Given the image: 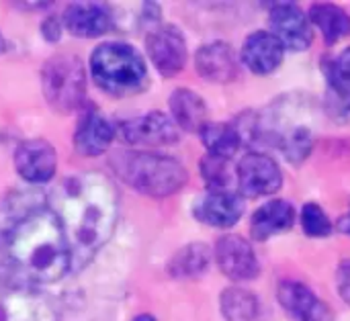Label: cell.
I'll return each instance as SVG.
<instances>
[{
  "label": "cell",
  "instance_id": "obj_27",
  "mask_svg": "<svg viewBox=\"0 0 350 321\" xmlns=\"http://www.w3.org/2000/svg\"><path fill=\"white\" fill-rule=\"evenodd\" d=\"M301 227L310 238H328L334 229L326 211L316 203H306L301 209Z\"/></svg>",
  "mask_w": 350,
  "mask_h": 321
},
{
  "label": "cell",
  "instance_id": "obj_2",
  "mask_svg": "<svg viewBox=\"0 0 350 321\" xmlns=\"http://www.w3.org/2000/svg\"><path fill=\"white\" fill-rule=\"evenodd\" d=\"M6 254L14 270L33 283H57L72 268L66 232L47 207H35L14 221L6 236Z\"/></svg>",
  "mask_w": 350,
  "mask_h": 321
},
{
  "label": "cell",
  "instance_id": "obj_22",
  "mask_svg": "<svg viewBox=\"0 0 350 321\" xmlns=\"http://www.w3.org/2000/svg\"><path fill=\"white\" fill-rule=\"evenodd\" d=\"M310 23L320 29L326 45H334L350 35V14L336 4H314L310 8Z\"/></svg>",
  "mask_w": 350,
  "mask_h": 321
},
{
  "label": "cell",
  "instance_id": "obj_9",
  "mask_svg": "<svg viewBox=\"0 0 350 321\" xmlns=\"http://www.w3.org/2000/svg\"><path fill=\"white\" fill-rule=\"evenodd\" d=\"M119 133L125 143L142 148H162L178 141L176 123L160 111H152L142 117L123 121L119 125Z\"/></svg>",
  "mask_w": 350,
  "mask_h": 321
},
{
  "label": "cell",
  "instance_id": "obj_23",
  "mask_svg": "<svg viewBox=\"0 0 350 321\" xmlns=\"http://www.w3.org/2000/svg\"><path fill=\"white\" fill-rule=\"evenodd\" d=\"M211 262V252L205 244H189L180 248L168 262V275L172 279H197L207 273Z\"/></svg>",
  "mask_w": 350,
  "mask_h": 321
},
{
  "label": "cell",
  "instance_id": "obj_18",
  "mask_svg": "<svg viewBox=\"0 0 350 321\" xmlns=\"http://www.w3.org/2000/svg\"><path fill=\"white\" fill-rule=\"evenodd\" d=\"M113 139H115V127L98 111L88 109L80 117L76 125V133H74V148L80 156H86V158L100 156L109 150Z\"/></svg>",
  "mask_w": 350,
  "mask_h": 321
},
{
  "label": "cell",
  "instance_id": "obj_28",
  "mask_svg": "<svg viewBox=\"0 0 350 321\" xmlns=\"http://www.w3.org/2000/svg\"><path fill=\"white\" fill-rule=\"evenodd\" d=\"M326 76L350 86V47H347L336 59L326 64Z\"/></svg>",
  "mask_w": 350,
  "mask_h": 321
},
{
  "label": "cell",
  "instance_id": "obj_11",
  "mask_svg": "<svg viewBox=\"0 0 350 321\" xmlns=\"http://www.w3.org/2000/svg\"><path fill=\"white\" fill-rule=\"evenodd\" d=\"M0 321H57L53 305L25 287L0 285Z\"/></svg>",
  "mask_w": 350,
  "mask_h": 321
},
{
  "label": "cell",
  "instance_id": "obj_14",
  "mask_svg": "<svg viewBox=\"0 0 350 321\" xmlns=\"http://www.w3.org/2000/svg\"><path fill=\"white\" fill-rule=\"evenodd\" d=\"M277 299L281 307L297 321H330L328 305L299 281H281Z\"/></svg>",
  "mask_w": 350,
  "mask_h": 321
},
{
  "label": "cell",
  "instance_id": "obj_6",
  "mask_svg": "<svg viewBox=\"0 0 350 321\" xmlns=\"http://www.w3.org/2000/svg\"><path fill=\"white\" fill-rule=\"evenodd\" d=\"M238 186L248 199L269 197L283 186V172L269 154L250 152L238 164Z\"/></svg>",
  "mask_w": 350,
  "mask_h": 321
},
{
  "label": "cell",
  "instance_id": "obj_10",
  "mask_svg": "<svg viewBox=\"0 0 350 321\" xmlns=\"http://www.w3.org/2000/svg\"><path fill=\"white\" fill-rule=\"evenodd\" d=\"M215 260L219 270L234 283L252 281L260 273L256 252L252 250L250 242L242 236L228 234L219 238L215 244Z\"/></svg>",
  "mask_w": 350,
  "mask_h": 321
},
{
  "label": "cell",
  "instance_id": "obj_33",
  "mask_svg": "<svg viewBox=\"0 0 350 321\" xmlns=\"http://www.w3.org/2000/svg\"><path fill=\"white\" fill-rule=\"evenodd\" d=\"M4 47H6V41H4V37H2V33H0V53L4 51Z\"/></svg>",
  "mask_w": 350,
  "mask_h": 321
},
{
  "label": "cell",
  "instance_id": "obj_1",
  "mask_svg": "<svg viewBox=\"0 0 350 321\" xmlns=\"http://www.w3.org/2000/svg\"><path fill=\"white\" fill-rule=\"evenodd\" d=\"M72 254V268H80L111 240L119 219V193L100 172L66 178L51 197Z\"/></svg>",
  "mask_w": 350,
  "mask_h": 321
},
{
  "label": "cell",
  "instance_id": "obj_19",
  "mask_svg": "<svg viewBox=\"0 0 350 321\" xmlns=\"http://www.w3.org/2000/svg\"><path fill=\"white\" fill-rule=\"evenodd\" d=\"M295 223V209L287 201H269L252 213L250 234L256 242H267L279 234H285Z\"/></svg>",
  "mask_w": 350,
  "mask_h": 321
},
{
  "label": "cell",
  "instance_id": "obj_17",
  "mask_svg": "<svg viewBox=\"0 0 350 321\" xmlns=\"http://www.w3.org/2000/svg\"><path fill=\"white\" fill-rule=\"evenodd\" d=\"M283 55H285V47L269 31H254L244 39L242 61L250 72L258 76L273 74L281 66Z\"/></svg>",
  "mask_w": 350,
  "mask_h": 321
},
{
  "label": "cell",
  "instance_id": "obj_29",
  "mask_svg": "<svg viewBox=\"0 0 350 321\" xmlns=\"http://www.w3.org/2000/svg\"><path fill=\"white\" fill-rule=\"evenodd\" d=\"M336 285H338V295L342 297L345 303L350 305V260L340 262L336 270Z\"/></svg>",
  "mask_w": 350,
  "mask_h": 321
},
{
  "label": "cell",
  "instance_id": "obj_25",
  "mask_svg": "<svg viewBox=\"0 0 350 321\" xmlns=\"http://www.w3.org/2000/svg\"><path fill=\"white\" fill-rule=\"evenodd\" d=\"M279 148L291 164H301L314 148V135L308 127L297 125L279 135Z\"/></svg>",
  "mask_w": 350,
  "mask_h": 321
},
{
  "label": "cell",
  "instance_id": "obj_20",
  "mask_svg": "<svg viewBox=\"0 0 350 321\" xmlns=\"http://www.w3.org/2000/svg\"><path fill=\"white\" fill-rule=\"evenodd\" d=\"M168 107H170L172 121L183 131H189V133L201 131L205 127V123H207V104H205V100L197 92H193L189 88H176L170 94Z\"/></svg>",
  "mask_w": 350,
  "mask_h": 321
},
{
  "label": "cell",
  "instance_id": "obj_31",
  "mask_svg": "<svg viewBox=\"0 0 350 321\" xmlns=\"http://www.w3.org/2000/svg\"><path fill=\"white\" fill-rule=\"evenodd\" d=\"M338 229H340L342 234L350 236V207H349V211L340 217V221H338Z\"/></svg>",
  "mask_w": 350,
  "mask_h": 321
},
{
  "label": "cell",
  "instance_id": "obj_5",
  "mask_svg": "<svg viewBox=\"0 0 350 321\" xmlns=\"http://www.w3.org/2000/svg\"><path fill=\"white\" fill-rule=\"evenodd\" d=\"M41 88L45 100L55 111L68 113L78 109L86 92V74L80 57L62 53L47 59L41 70Z\"/></svg>",
  "mask_w": 350,
  "mask_h": 321
},
{
  "label": "cell",
  "instance_id": "obj_13",
  "mask_svg": "<svg viewBox=\"0 0 350 321\" xmlns=\"http://www.w3.org/2000/svg\"><path fill=\"white\" fill-rule=\"evenodd\" d=\"M244 209H246L244 199L238 197L236 193H230V191L211 193L209 191L205 197H199L195 201L193 215L197 221L205 225L228 229L240 221V217L244 215Z\"/></svg>",
  "mask_w": 350,
  "mask_h": 321
},
{
  "label": "cell",
  "instance_id": "obj_12",
  "mask_svg": "<svg viewBox=\"0 0 350 321\" xmlns=\"http://www.w3.org/2000/svg\"><path fill=\"white\" fill-rule=\"evenodd\" d=\"M12 160L18 176L31 184L49 182L57 170L55 148L45 139H27L18 143Z\"/></svg>",
  "mask_w": 350,
  "mask_h": 321
},
{
  "label": "cell",
  "instance_id": "obj_21",
  "mask_svg": "<svg viewBox=\"0 0 350 321\" xmlns=\"http://www.w3.org/2000/svg\"><path fill=\"white\" fill-rule=\"evenodd\" d=\"M219 307L226 321H265L260 299L240 287H230L221 293Z\"/></svg>",
  "mask_w": 350,
  "mask_h": 321
},
{
  "label": "cell",
  "instance_id": "obj_30",
  "mask_svg": "<svg viewBox=\"0 0 350 321\" xmlns=\"http://www.w3.org/2000/svg\"><path fill=\"white\" fill-rule=\"evenodd\" d=\"M59 33H62V23L57 16H49L45 23H43V37L47 41H57L59 39Z\"/></svg>",
  "mask_w": 350,
  "mask_h": 321
},
{
  "label": "cell",
  "instance_id": "obj_15",
  "mask_svg": "<svg viewBox=\"0 0 350 321\" xmlns=\"http://www.w3.org/2000/svg\"><path fill=\"white\" fill-rule=\"evenodd\" d=\"M197 74L213 84H230L238 78L240 64L238 57L226 41H213L201 45L195 55Z\"/></svg>",
  "mask_w": 350,
  "mask_h": 321
},
{
  "label": "cell",
  "instance_id": "obj_26",
  "mask_svg": "<svg viewBox=\"0 0 350 321\" xmlns=\"http://www.w3.org/2000/svg\"><path fill=\"white\" fill-rule=\"evenodd\" d=\"M201 174L209 186L211 193L217 191H228L230 182H232V172H230V160L224 158H215V156H205L199 162Z\"/></svg>",
  "mask_w": 350,
  "mask_h": 321
},
{
  "label": "cell",
  "instance_id": "obj_8",
  "mask_svg": "<svg viewBox=\"0 0 350 321\" xmlns=\"http://www.w3.org/2000/svg\"><path fill=\"white\" fill-rule=\"evenodd\" d=\"M271 33L281 41V45L289 51H306L312 45L314 31L310 16L293 4V2H279L271 6L269 12Z\"/></svg>",
  "mask_w": 350,
  "mask_h": 321
},
{
  "label": "cell",
  "instance_id": "obj_4",
  "mask_svg": "<svg viewBox=\"0 0 350 321\" xmlns=\"http://www.w3.org/2000/svg\"><path fill=\"white\" fill-rule=\"evenodd\" d=\"M90 74L96 86L113 96H127L148 86V68L142 53L123 41L100 43L90 55Z\"/></svg>",
  "mask_w": 350,
  "mask_h": 321
},
{
  "label": "cell",
  "instance_id": "obj_7",
  "mask_svg": "<svg viewBox=\"0 0 350 321\" xmlns=\"http://www.w3.org/2000/svg\"><path fill=\"white\" fill-rule=\"evenodd\" d=\"M146 49L154 68L166 78L180 74L187 64V41L174 25H160L150 31Z\"/></svg>",
  "mask_w": 350,
  "mask_h": 321
},
{
  "label": "cell",
  "instance_id": "obj_32",
  "mask_svg": "<svg viewBox=\"0 0 350 321\" xmlns=\"http://www.w3.org/2000/svg\"><path fill=\"white\" fill-rule=\"evenodd\" d=\"M131 321H156V318H154V316H150V313H142V316L133 318Z\"/></svg>",
  "mask_w": 350,
  "mask_h": 321
},
{
  "label": "cell",
  "instance_id": "obj_16",
  "mask_svg": "<svg viewBox=\"0 0 350 321\" xmlns=\"http://www.w3.org/2000/svg\"><path fill=\"white\" fill-rule=\"evenodd\" d=\"M64 27L74 37H100L113 29V12L107 4L98 2H74L64 10Z\"/></svg>",
  "mask_w": 350,
  "mask_h": 321
},
{
  "label": "cell",
  "instance_id": "obj_24",
  "mask_svg": "<svg viewBox=\"0 0 350 321\" xmlns=\"http://www.w3.org/2000/svg\"><path fill=\"white\" fill-rule=\"evenodd\" d=\"M199 133H201L203 145L207 148V156H215V158H224V160H230L244 143L238 129L230 123H209L207 121Z\"/></svg>",
  "mask_w": 350,
  "mask_h": 321
},
{
  "label": "cell",
  "instance_id": "obj_3",
  "mask_svg": "<svg viewBox=\"0 0 350 321\" xmlns=\"http://www.w3.org/2000/svg\"><path fill=\"white\" fill-rule=\"evenodd\" d=\"M111 164L125 184L152 199H166L178 193L189 178L185 166L178 160L162 154L119 152Z\"/></svg>",
  "mask_w": 350,
  "mask_h": 321
}]
</instances>
